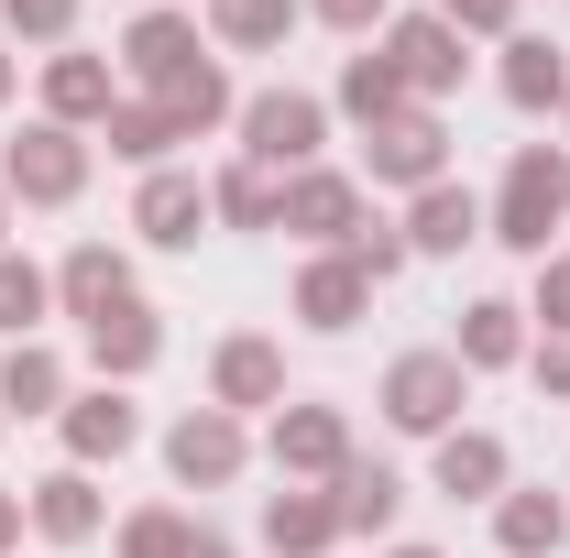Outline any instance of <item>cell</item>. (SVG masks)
I'll return each mask as SVG.
<instances>
[{"label": "cell", "instance_id": "6da1fadb", "mask_svg": "<svg viewBox=\"0 0 570 558\" xmlns=\"http://www.w3.org/2000/svg\"><path fill=\"white\" fill-rule=\"evenodd\" d=\"M560 219H570V153H560V142H527V153L504 165V198H494V219H483V241L538 252V263H549Z\"/></svg>", "mask_w": 570, "mask_h": 558}, {"label": "cell", "instance_id": "7a4b0ae2", "mask_svg": "<svg viewBox=\"0 0 570 558\" xmlns=\"http://www.w3.org/2000/svg\"><path fill=\"white\" fill-rule=\"evenodd\" d=\"M77 187H88V142L67 121H33V132L0 153V198H22V209H67Z\"/></svg>", "mask_w": 570, "mask_h": 558}, {"label": "cell", "instance_id": "3957f363", "mask_svg": "<svg viewBox=\"0 0 570 558\" xmlns=\"http://www.w3.org/2000/svg\"><path fill=\"white\" fill-rule=\"evenodd\" d=\"M461 395H472L461 350H406V361L384 372V417L406 427V438H450V417H461Z\"/></svg>", "mask_w": 570, "mask_h": 558}, {"label": "cell", "instance_id": "277c9868", "mask_svg": "<svg viewBox=\"0 0 570 558\" xmlns=\"http://www.w3.org/2000/svg\"><path fill=\"white\" fill-rule=\"evenodd\" d=\"M318 132H330V110L307 99V88H264V99H242V165H296L307 176V153H318Z\"/></svg>", "mask_w": 570, "mask_h": 558}, {"label": "cell", "instance_id": "5b68a950", "mask_svg": "<svg viewBox=\"0 0 570 558\" xmlns=\"http://www.w3.org/2000/svg\"><path fill=\"white\" fill-rule=\"evenodd\" d=\"M362 165H373V187H439V176H450V132H439V110H395V121H373V132H362Z\"/></svg>", "mask_w": 570, "mask_h": 558}, {"label": "cell", "instance_id": "8992f818", "mask_svg": "<svg viewBox=\"0 0 570 558\" xmlns=\"http://www.w3.org/2000/svg\"><path fill=\"white\" fill-rule=\"evenodd\" d=\"M132 230H142V241H165V252H187V241L209 230V187H198V176H176V165H154V176H142V198H132Z\"/></svg>", "mask_w": 570, "mask_h": 558}, {"label": "cell", "instance_id": "52a82bcc", "mask_svg": "<svg viewBox=\"0 0 570 558\" xmlns=\"http://www.w3.org/2000/svg\"><path fill=\"white\" fill-rule=\"evenodd\" d=\"M275 460H285V482H296V471L341 482V471H352V427H341V406H285V417H275Z\"/></svg>", "mask_w": 570, "mask_h": 558}, {"label": "cell", "instance_id": "ba28073f", "mask_svg": "<svg viewBox=\"0 0 570 558\" xmlns=\"http://www.w3.org/2000/svg\"><path fill=\"white\" fill-rule=\"evenodd\" d=\"M275 230L352 241V230H362V187H352V176H330V165H307V176H285V219H275Z\"/></svg>", "mask_w": 570, "mask_h": 558}, {"label": "cell", "instance_id": "9c48e42d", "mask_svg": "<svg viewBox=\"0 0 570 558\" xmlns=\"http://www.w3.org/2000/svg\"><path fill=\"white\" fill-rule=\"evenodd\" d=\"M384 56H395V77H406V99H439V88H461V33H450L439 11L395 22V33H384Z\"/></svg>", "mask_w": 570, "mask_h": 558}, {"label": "cell", "instance_id": "30bf717a", "mask_svg": "<svg viewBox=\"0 0 570 558\" xmlns=\"http://www.w3.org/2000/svg\"><path fill=\"white\" fill-rule=\"evenodd\" d=\"M142 438V406L121 395V383H99V395H67V460L88 471V460H121Z\"/></svg>", "mask_w": 570, "mask_h": 558}, {"label": "cell", "instance_id": "8fae6325", "mask_svg": "<svg viewBox=\"0 0 570 558\" xmlns=\"http://www.w3.org/2000/svg\"><path fill=\"white\" fill-rule=\"evenodd\" d=\"M121 56H132V77H142V88H165V99H176L187 77L209 67V56H198V22H176V11H142Z\"/></svg>", "mask_w": 570, "mask_h": 558}, {"label": "cell", "instance_id": "7c38bea8", "mask_svg": "<svg viewBox=\"0 0 570 558\" xmlns=\"http://www.w3.org/2000/svg\"><path fill=\"white\" fill-rule=\"evenodd\" d=\"M165 471H176V482H230V471H242V417H219V406L176 417V438H165Z\"/></svg>", "mask_w": 570, "mask_h": 558}, {"label": "cell", "instance_id": "4fadbf2b", "mask_svg": "<svg viewBox=\"0 0 570 558\" xmlns=\"http://www.w3.org/2000/svg\"><path fill=\"white\" fill-rule=\"evenodd\" d=\"M209 395H219V417H242V406H285V350L275 340H219Z\"/></svg>", "mask_w": 570, "mask_h": 558}, {"label": "cell", "instance_id": "5bb4252c", "mask_svg": "<svg viewBox=\"0 0 570 558\" xmlns=\"http://www.w3.org/2000/svg\"><path fill=\"white\" fill-rule=\"evenodd\" d=\"M362 307H373V275H362L352 252H318V263L296 275V318H307V329H352Z\"/></svg>", "mask_w": 570, "mask_h": 558}, {"label": "cell", "instance_id": "9a60e30c", "mask_svg": "<svg viewBox=\"0 0 570 558\" xmlns=\"http://www.w3.org/2000/svg\"><path fill=\"white\" fill-rule=\"evenodd\" d=\"M154 350H165V329H154V307H142V296H121L110 318H88V361H99L110 383H132V372H154Z\"/></svg>", "mask_w": 570, "mask_h": 558}, {"label": "cell", "instance_id": "2e32d148", "mask_svg": "<svg viewBox=\"0 0 570 558\" xmlns=\"http://www.w3.org/2000/svg\"><path fill=\"white\" fill-rule=\"evenodd\" d=\"M461 241H483V198L472 187H417V209H406V252H461Z\"/></svg>", "mask_w": 570, "mask_h": 558}, {"label": "cell", "instance_id": "e0dca14e", "mask_svg": "<svg viewBox=\"0 0 570 558\" xmlns=\"http://www.w3.org/2000/svg\"><path fill=\"white\" fill-rule=\"evenodd\" d=\"M0 417H67V361L45 340H11V361H0Z\"/></svg>", "mask_w": 570, "mask_h": 558}, {"label": "cell", "instance_id": "ac0fdd59", "mask_svg": "<svg viewBox=\"0 0 570 558\" xmlns=\"http://www.w3.org/2000/svg\"><path fill=\"white\" fill-rule=\"evenodd\" d=\"M22 515H33L56 548H88V537H99V482L67 460V471H45V482H33V504H22Z\"/></svg>", "mask_w": 570, "mask_h": 558}, {"label": "cell", "instance_id": "d6986e66", "mask_svg": "<svg viewBox=\"0 0 570 558\" xmlns=\"http://www.w3.org/2000/svg\"><path fill=\"white\" fill-rule=\"evenodd\" d=\"M330 537H341V515H330V492H264V548L275 558H318L330 548Z\"/></svg>", "mask_w": 570, "mask_h": 558}, {"label": "cell", "instance_id": "ffe728a7", "mask_svg": "<svg viewBox=\"0 0 570 558\" xmlns=\"http://www.w3.org/2000/svg\"><path fill=\"white\" fill-rule=\"evenodd\" d=\"M56 296H67V318H110V307L132 296V263H121L110 241H77L67 275H56Z\"/></svg>", "mask_w": 570, "mask_h": 558}, {"label": "cell", "instance_id": "44dd1931", "mask_svg": "<svg viewBox=\"0 0 570 558\" xmlns=\"http://www.w3.org/2000/svg\"><path fill=\"white\" fill-rule=\"evenodd\" d=\"M461 372H504V361H527V307H504V296H483V307H461Z\"/></svg>", "mask_w": 570, "mask_h": 558}, {"label": "cell", "instance_id": "7402d4cb", "mask_svg": "<svg viewBox=\"0 0 570 558\" xmlns=\"http://www.w3.org/2000/svg\"><path fill=\"white\" fill-rule=\"evenodd\" d=\"M110 110H121V99H110V67H99V56H56V67H45V121H110Z\"/></svg>", "mask_w": 570, "mask_h": 558}, {"label": "cell", "instance_id": "603a6c76", "mask_svg": "<svg viewBox=\"0 0 570 558\" xmlns=\"http://www.w3.org/2000/svg\"><path fill=\"white\" fill-rule=\"evenodd\" d=\"M395 504H406V482H395L384 460H352V471L330 482V515H341V537H373V526H395Z\"/></svg>", "mask_w": 570, "mask_h": 558}, {"label": "cell", "instance_id": "cb8c5ba5", "mask_svg": "<svg viewBox=\"0 0 570 558\" xmlns=\"http://www.w3.org/2000/svg\"><path fill=\"white\" fill-rule=\"evenodd\" d=\"M494 537H504V558H549L570 537V504H560V492H504V504H494Z\"/></svg>", "mask_w": 570, "mask_h": 558}, {"label": "cell", "instance_id": "d4e9b609", "mask_svg": "<svg viewBox=\"0 0 570 558\" xmlns=\"http://www.w3.org/2000/svg\"><path fill=\"white\" fill-rule=\"evenodd\" d=\"M439 492L461 504V492H504V438L494 427H450L439 438Z\"/></svg>", "mask_w": 570, "mask_h": 558}, {"label": "cell", "instance_id": "484cf974", "mask_svg": "<svg viewBox=\"0 0 570 558\" xmlns=\"http://www.w3.org/2000/svg\"><path fill=\"white\" fill-rule=\"evenodd\" d=\"M504 99L515 110H570V67H560V44H504Z\"/></svg>", "mask_w": 570, "mask_h": 558}, {"label": "cell", "instance_id": "4316f807", "mask_svg": "<svg viewBox=\"0 0 570 558\" xmlns=\"http://www.w3.org/2000/svg\"><path fill=\"white\" fill-rule=\"evenodd\" d=\"M341 110H352L362 132H373V121H395V110H417V99H406L395 56H352V67H341Z\"/></svg>", "mask_w": 570, "mask_h": 558}, {"label": "cell", "instance_id": "83f0119b", "mask_svg": "<svg viewBox=\"0 0 570 558\" xmlns=\"http://www.w3.org/2000/svg\"><path fill=\"white\" fill-rule=\"evenodd\" d=\"M209 219H230V230H275V219H285V187L264 176V165H230V176L209 187Z\"/></svg>", "mask_w": 570, "mask_h": 558}, {"label": "cell", "instance_id": "f1b7e54d", "mask_svg": "<svg viewBox=\"0 0 570 558\" xmlns=\"http://www.w3.org/2000/svg\"><path fill=\"white\" fill-rule=\"evenodd\" d=\"M99 132H110V153H132V165H165V142H187L165 99H154V110H142V99H121V110H110Z\"/></svg>", "mask_w": 570, "mask_h": 558}, {"label": "cell", "instance_id": "f546056e", "mask_svg": "<svg viewBox=\"0 0 570 558\" xmlns=\"http://www.w3.org/2000/svg\"><path fill=\"white\" fill-rule=\"evenodd\" d=\"M121 558H198V526L176 504H142L132 526H121Z\"/></svg>", "mask_w": 570, "mask_h": 558}, {"label": "cell", "instance_id": "4dcf8cb0", "mask_svg": "<svg viewBox=\"0 0 570 558\" xmlns=\"http://www.w3.org/2000/svg\"><path fill=\"white\" fill-rule=\"evenodd\" d=\"M45 307H56V285L33 275L22 252H0V329H11V340H33V318H45Z\"/></svg>", "mask_w": 570, "mask_h": 558}, {"label": "cell", "instance_id": "1f68e13d", "mask_svg": "<svg viewBox=\"0 0 570 558\" xmlns=\"http://www.w3.org/2000/svg\"><path fill=\"white\" fill-rule=\"evenodd\" d=\"M285 22H296V0H219V44H242V56L285 44Z\"/></svg>", "mask_w": 570, "mask_h": 558}, {"label": "cell", "instance_id": "d6a6232c", "mask_svg": "<svg viewBox=\"0 0 570 558\" xmlns=\"http://www.w3.org/2000/svg\"><path fill=\"white\" fill-rule=\"evenodd\" d=\"M165 110H176V132H209V121H230V77H219V67H198L187 88H176V99H165Z\"/></svg>", "mask_w": 570, "mask_h": 558}, {"label": "cell", "instance_id": "836d02e7", "mask_svg": "<svg viewBox=\"0 0 570 558\" xmlns=\"http://www.w3.org/2000/svg\"><path fill=\"white\" fill-rule=\"evenodd\" d=\"M0 22H11V33H33V44H67L77 0H0Z\"/></svg>", "mask_w": 570, "mask_h": 558}, {"label": "cell", "instance_id": "e575fe53", "mask_svg": "<svg viewBox=\"0 0 570 558\" xmlns=\"http://www.w3.org/2000/svg\"><path fill=\"white\" fill-rule=\"evenodd\" d=\"M341 252H352V263H362L373 285H384V275H406V230H373V219H362V230L341 241Z\"/></svg>", "mask_w": 570, "mask_h": 558}, {"label": "cell", "instance_id": "d590c367", "mask_svg": "<svg viewBox=\"0 0 570 558\" xmlns=\"http://www.w3.org/2000/svg\"><path fill=\"white\" fill-rule=\"evenodd\" d=\"M428 11H439L450 33H504V22H515V0H428Z\"/></svg>", "mask_w": 570, "mask_h": 558}, {"label": "cell", "instance_id": "8d00e7d4", "mask_svg": "<svg viewBox=\"0 0 570 558\" xmlns=\"http://www.w3.org/2000/svg\"><path fill=\"white\" fill-rule=\"evenodd\" d=\"M527 318L570 329V252H549V263H538V307H527Z\"/></svg>", "mask_w": 570, "mask_h": 558}, {"label": "cell", "instance_id": "74e56055", "mask_svg": "<svg viewBox=\"0 0 570 558\" xmlns=\"http://www.w3.org/2000/svg\"><path fill=\"white\" fill-rule=\"evenodd\" d=\"M318 22H330V33H373V22H384V0H318Z\"/></svg>", "mask_w": 570, "mask_h": 558}, {"label": "cell", "instance_id": "f35d334b", "mask_svg": "<svg viewBox=\"0 0 570 558\" xmlns=\"http://www.w3.org/2000/svg\"><path fill=\"white\" fill-rule=\"evenodd\" d=\"M538 383H549V395H570V329H549V340H538Z\"/></svg>", "mask_w": 570, "mask_h": 558}, {"label": "cell", "instance_id": "ab89813d", "mask_svg": "<svg viewBox=\"0 0 570 558\" xmlns=\"http://www.w3.org/2000/svg\"><path fill=\"white\" fill-rule=\"evenodd\" d=\"M11 537H22V492H0V548H11Z\"/></svg>", "mask_w": 570, "mask_h": 558}, {"label": "cell", "instance_id": "60d3db41", "mask_svg": "<svg viewBox=\"0 0 570 558\" xmlns=\"http://www.w3.org/2000/svg\"><path fill=\"white\" fill-rule=\"evenodd\" d=\"M0 99H11V56H0Z\"/></svg>", "mask_w": 570, "mask_h": 558}, {"label": "cell", "instance_id": "b9f144b4", "mask_svg": "<svg viewBox=\"0 0 570 558\" xmlns=\"http://www.w3.org/2000/svg\"><path fill=\"white\" fill-rule=\"evenodd\" d=\"M395 558H439V548H395Z\"/></svg>", "mask_w": 570, "mask_h": 558}, {"label": "cell", "instance_id": "7bdbcfd3", "mask_svg": "<svg viewBox=\"0 0 570 558\" xmlns=\"http://www.w3.org/2000/svg\"><path fill=\"white\" fill-rule=\"evenodd\" d=\"M0 230H11V198H0Z\"/></svg>", "mask_w": 570, "mask_h": 558}]
</instances>
